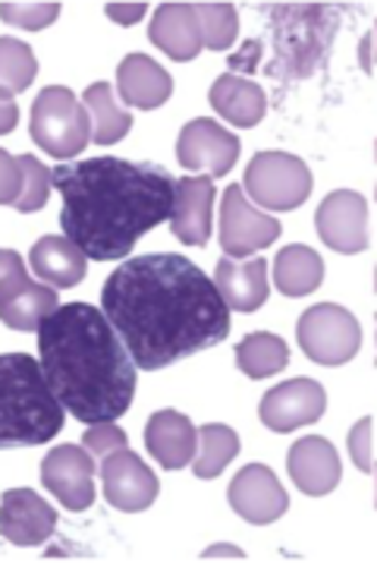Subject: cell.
<instances>
[{
  "instance_id": "1",
  "label": "cell",
  "mask_w": 377,
  "mask_h": 567,
  "mask_svg": "<svg viewBox=\"0 0 377 567\" xmlns=\"http://www.w3.org/2000/svg\"><path fill=\"white\" fill-rule=\"evenodd\" d=\"M101 312L145 372L189 360L230 334V309L214 281L177 252L123 259L104 281Z\"/></svg>"
},
{
  "instance_id": "2",
  "label": "cell",
  "mask_w": 377,
  "mask_h": 567,
  "mask_svg": "<svg viewBox=\"0 0 377 567\" xmlns=\"http://www.w3.org/2000/svg\"><path fill=\"white\" fill-rule=\"evenodd\" d=\"M51 186L63 196V237L80 246L85 259H129L142 237L174 215L177 177L155 162L82 158L60 162Z\"/></svg>"
},
{
  "instance_id": "3",
  "label": "cell",
  "mask_w": 377,
  "mask_h": 567,
  "mask_svg": "<svg viewBox=\"0 0 377 567\" xmlns=\"http://www.w3.org/2000/svg\"><path fill=\"white\" fill-rule=\"evenodd\" d=\"M39 363L80 423H114L133 406L139 369L98 306H57L39 328Z\"/></svg>"
},
{
  "instance_id": "4",
  "label": "cell",
  "mask_w": 377,
  "mask_h": 567,
  "mask_svg": "<svg viewBox=\"0 0 377 567\" xmlns=\"http://www.w3.org/2000/svg\"><path fill=\"white\" fill-rule=\"evenodd\" d=\"M63 413L66 410L54 398L35 357H0V451L51 442L63 429Z\"/></svg>"
},
{
  "instance_id": "5",
  "label": "cell",
  "mask_w": 377,
  "mask_h": 567,
  "mask_svg": "<svg viewBox=\"0 0 377 567\" xmlns=\"http://www.w3.org/2000/svg\"><path fill=\"white\" fill-rule=\"evenodd\" d=\"M32 140L51 158L70 162L92 142L88 111L66 85H48L32 104Z\"/></svg>"
},
{
  "instance_id": "6",
  "label": "cell",
  "mask_w": 377,
  "mask_h": 567,
  "mask_svg": "<svg viewBox=\"0 0 377 567\" xmlns=\"http://www.w3.org/2000/svg\"><path fill=\"white\" fill-rule=\"evenodd\" d=\"M239 186L268 212H293L312 196V171L296 155L259 152Z\"/></svg>"
},
{
  "instance_id": "7",
  "label": "cell",
  "mask_w": 377,
  "mask_h": 567,
  "mask_svg": "<svg viewBox=\"0 0 377 567\" xmlns=\"http://www.w3.org/2000/svg\"><path fill=\"white\" fill-rule=\"evenodd\" d=\"M302 353L318 365L349 363L362 347V328L349 309L337 303H318L302 312L296 324Z\"/></svg>"
},
{
  "instance_id": "8",
  "label": "cell",
  "mask_w": 377,
  "mask_h": 567,
  "mask_svg": "<svg viewBox=\"0 0 377 567\" xmlns=\"http://www.w3.org/2000/svg\"><path fill=\"white\" fill-rule=\"evenodd\" d=\"M280 234H283V227L277 218L264 215L249 203L239 183L227 186L223 205H220V246L230 259H242L259 249H268Z\"/></svg>"
},
{
  "instance_id": "9",
  "label": "cell",
  "mask_w": 377,
  "mask_h": 567,
  "mask_svg": "<svg viewBox=\"0 0 377 567\" xmlns=\"http://www.w3.org/2000/svg\"><path fill=\"white\" fill-rule=\"evenodd\" d=\"M95 457L80 445H57L41 461V483L66 511L95 505Z\"/></svg>"
},
{
  "instance_id": "10",
  "label": "cell",
  "mask_w": 377,
  "mask_h": 567,
  "mask_svg": "<svg viewBox=\"0 0 377 567\" xmlns=\"http://www.w3.org/2000/svg\"><path fill=\"white\" fill-rule=\"evenodd\" d=\"M101 486H104L107 505L126 514H139L145 507H151L160 492L151 466L129 447H117L101 461Z\"/></svg>"
},
{
  "instance_id": "11",
  "label": "cell",
  "mask_w": 377,
  "mask_h": 567,
  "mask_svg": "<svg viewBox=\"0 0 377 567\" xmlns=\"http://www.w3.org/2000/svg\"><path fill=\"white\" fill-rule=\"evenodd\" d=\"M239 158V140L218 121H189L179 130L177 162L186 171H205L208 177H227Z\"/></svg>"
},
{
  "instance_id": "12",
  "label": "cell",
  "mask_w": 377,
  "mask_h": 567,
  "mask_svg": "<svg viewBox=\"0 0 377 567\" xmlns=\"http://www.w3.org/2000/svg\"><path fill=\"white\" fill-rule=\"evenodd\" d=\"M327 410V391L315 379H290L261 398L259 416L271 432H293L318 423Z\"/></svg>"
},
{
  "instance_id": "13",
  "label": "cell",
  "mask_w": 377,
  "mask_h": 567,
  "mask_svg": "<svg viewBox=\"0 0 377 567\" xmlns=\"http://www.w3.org/2000/svg\"><path fill=\"white\" fill-rule=\"evenodd\" d=\"M230 507L237 511L242 520L255 524V527H268L280 520L290 507V495L280 486L277 473L264 464H249L237 473V480L230 483Z\"/></svg>"
},
{
  "instance_id": "14",
  "label": "cell",
  "mask_w": 377,
  "mask_h": 567,
  "mask_svg": "<svg viewBox=\"0 0 377 567\" xmlns=\"http://www.w3.org/2000/svg\"><path fill=\"white\" fill-rule=\"evenodd\" d=\"M318 237L327 249L353 256L368 249V203L353 189H337L318 205L315 215Z\"/></svg>"
},
{
  "instance_id": "15",
  "label": "cell",
  "mask_w": 377,
  "mask_h": 567,
  "mask_svg": "<svg viewBox=\"0 0 377 567\" xmlns=\"http://www.w3.org/2000/svg\"><path fill=\"white\" fill-rule=\"evenodd\" d=\"M57 527V511L32 488H7L0 498V536L22 548L44 546Z\"/></svg>"
},
{
  "instance_id": "16",
  "label": "cell",
  "mask_w": 377,
  "mask_h": 567,
  "mask_svg": "<svg viewBox=\"0 0 377 567\" xmlns=\"http://www.w3.org/2000/svg\"><path fill=\"white\" fill-rule=\"evenodd\" d=\"M290 476L299 486V492L305 495H331L339 486V476H343V466H339L337 447L331 445L327 439L321 435H305L299 439L296 445L290 447Z\"/></svg>"
},
{
  "instance_id": "17",
  "label": "cell",
  "mask_w": 377,
  "mask_h": 567,
  "mask_svg": "<svg viewBox=\"0 0 377 567\" xmlns=\"http://www.w3.org/2000/svg\"><path fill=\"white\" fill-rule=\"evenodd\" d=\"M211 205H214V183L211 177H179L174 193V215L170 230L179 244L205 246L211 237Z\"/></svg>"
},
{
  "instance_id": "18",
  "label": "cell",
  "mask_w": 377,
  "mask_h": 567,
  "mask_svg": "<svg viewBox=\"0 0 377 567\" xmlns=\"http://www.w3.org/2000/svg\"><path fill=\"white\" fill-rule=\"evenodd\" d=\"M145 445L164 470H182L192 464L199 447V429L186 413L158 410L145 425Z\"/></svg>"
},
{
  "instance_id": "19",
  "label": "cell",
  "mask_w": 377,
  "mask_h": 567,
  "mask_svg": "<svg viewBox=\"0 0 377 567\" xmlns=\"http://www.w3.org/2000/svg\"><path fill=\"white\" fill-rule=\"evenodd\" d=\"M148 39H151V44H158L167 58L179 63L199 58L201 29L199 17H196V3H160L151 17Z\"/></svg>"
},
{
  "instance_id": "20",
  "label": "cell",
  "mask_w": 377,
  "mask_h": 567,
  "mask_svg": "<svg viewBox=\"0 0 377 567\" xmlns=\"http://www.w3.org/2000/svg\"><path fill=\"white\" fill-rule=\"evenodd\" d=\"M214 287L227 309L239 312H255L268 303L271 284H268V259H252V262H233L223 256L214 268Z\"/></svg>"
},
{
  "instance_id": "21",
  "label": "cell",
  "mask_w": 377,
  "mask_h": 567,
  "mask_svg": "<svg viewBox=\"0 0 377 567\" xmlns=\"http://www.w3.org/2000/svg\"><path fill=\"white\" fill-rule=\"evenodd\" d=\"M117 89L126 107L155 111L174 95L170 73L145 54H129L117 66Z\"/></svg>"
},
{
  "instance_id": "22",
  "label": "cell",
  "mask_w": 377,
  "mask_h": 567,
  "mask_svg": "<svg viewBox=\"0 0 377 567\" xmlns=\"http://www.w3.org/2000/svg\"><path fill=\"white\" fill-rule=\"evenodd\" d=\"M29 265L41 284H51L54 290H70L85 278L88 259L82 249L66 237H41L29 252Z\"/></svg>"
},
{
  "instance_id": "23",
  "label": "cell",
  "mask_w": 377,
  "mask_h": 567,
  "mask_svg": "<svg viewBox=\"0 0 377 567\" xmlns=\"http://www.w3.org/2000/svg\"><path fill=\"white\" fill-rule=\"evenodd\" d=\"M211 107L218 111L227 123H233L239 130H249L264 117L268 111V99L261 92L259 82L239 80L233 73H223L214 85H211Z\"/></svg>"
},
{
  "instance_id": "24",
  "label": "cell",
  "mask_w": 377,
  "mask_h": 567,
  "mask_svg": "<svg viewBox=\"0 0 377 567\" xmlns=\"http://www.w3.org/2000/svg\"><path fill=\"white\" fill-rule=\"evenodd\" d=\"M324 281V262L308 246H286L274 262V284L283 297H308Z\"/></svg>"
},
{
  "instance_id": "25",
  "label": "cell",
  "mask_w": 377,
  "mask_h": 567,
  "mask_svg": "<svg viewBox=\"0 0 377 567\" xmlns=\"http://www.w3.org/2000/svg\"><path fill=\"white\" fill-rule=\"evenodd\" d=\"M82 107L88 111L95 145H114L133 130V114L114 102V92L107 82H92L82 95Z\"/></svg>"
},
{
  "instance_id": "26",
  "label": "cell",
  "mask_w": 377,
  "mask_h": 567,
  "mask_svg": "<svg viewBox=\"0 0 377 567\" xmlns=\"http://www.w3.org/2000/svg\"><path fill=\"white\" fill-rule=\"evenodd\" d=\"M290 363V347L277 334H249L237 344V365L252 379V382H264L271 375L283 372Z\"/></svg>"
},
{
  "instance_id": "27",
  "label": "cell",
  "mask_w": 377,
  "mask_h": 567,
  "mask_svg": "<svg viewBox=\"0 0 377 567\" xmlns=\"http://www.w3.org/2000/svg\"><path fill=\"white\" fill-rule=\"evenodd\" d=\"M239 454V435L223 423H208L199 429V447L192 457V473L199 480H218Z\"/></svg>"
},
{
  "instance_id": "28",
  "label": "cell",
  "mask_w": 377,
  "mask_h": 567,
  "mask_svg": "<svg viewBox=\"0 0 377 567\" xmlns=\"http://www.w3.org/2000/svg\"><path fill=\"white\" fill-rule=\"evenodd\" d=\"M57 290L48 284H29L17 300L0 306V322L13 331H39L41 322L57 309Z\"/></svg>"
},
{
  "instance_id": "29",
  "label": "cell",
  "mask_w": 377,
  "mask_h": 567,
  "mask_svg": "<svg viewBox=\"0 0 377 567\" xmlns=\"http://www.w3.org/2000/svg\"><path fill=\"white\" fill-rule=\"evenodd\" d=\"M39 76L35 51L25 41L3 35L0 39V99L13 102Z\"/></svg>"
},
{
  "instance_id": "30",
  "label": "cell",
  "mask_w": 377,
  "mask_h": 567,
  "mask_svg": "<svg viewBox=\"0 0 377 567\" xmlns=\"http://www.w3.org/2000/svg\"><path fill=\"white\" fill-rule=\"evenodd\" d=\"M196 17L201 29V48L227 51L239 32V13L233 3H196Z\"/></svg>"
},
{
  "instance_id": "31",
  "label": "cell",
  "mask_w": 377,
  "mask_h": 567,
  "mask_svg": "<svg viewBox=\"0 0 377 567\" xmlns=\"http://www.w3.org/2000/svg\"><path fill=\"white\" fill-rule=\"evenodd\" d=\"M22 167V189L20 199H17V212L29 215V212H39L48 203V193H51V167H44L39 158L32 155H20Z\"/></svg>"
},
{
  "instance_id": "32",
  "label": "cell",
  "mask_w": 377,
  "mask_h": 567,
  "mask_svg": "<svg viewBox=\"0 0 377 567\" xmlns=\"http://www.w3.org/2000/svg\"><path fill=\"white\" fill-rule=\"evenodd\" d=\"M60 17V3H0V20L13 29L39 32Z\"/></svg>"
},
{
  "instance_id": "33",
  "label": "cell",
  "mask_w": 377,
  "mask_h": 567,
  "mask_svg": "<svg viewBox=\"0 0 377 567\" xmlns=\"http://www.w3.org/2000/svg\"><path fill=\"white\" fill-rule=\"evenodd\" d=\"M29 284H32V278L25 271V262H22L20 252L0 249V306L17 300Z\"/></svg>"
},
{
  "instance_id": "34",
  "label": "cell",
  "mask_w": 377,
  "mask_h": 567,
  "mask_svg": "<svg viewBox=\"0 0 377 567\" xmlns=\"http://www.w3.org/2000/svg\"><path fill=\"white\" fill-rule=\"evenodd\" d=\"M82 447L95 457V461H104L111 451H117V447H129V439H126V432L114 423H95L88 425V432L82 435Z\"/></svg>"
},
{
  "instance_id": "35",
  "label": "cell",
  "mask_w": 377,
  "mask_h": 567,
  "mask_svg": "<svg viewBox=\"0 0 377 567\" xmlns=\"http://www.w3.org/2000/svg\"><path fill=\"white\" fill-rule=\"evenodd\" d=\"M22 189V167L17 155L0 148V205H17Z\"/></svg>"
},
{
  "instance_id": "36",
  "label": "cell",
  "mask_w": 377,
  "mask_h": 567,
  "mask_svg": "<svg viewBox=\"0 0 377 567\" xmlns=\"http://www.w3.org/2000/svg\"><path fill=\"white\" fill-rule=\"evenodd\" d=\"M371 416H365V420H358L356 429L349 432V454H353V461L362 473H371L375 470V457H371Z\"/></svg>"
},
{
  "instance_id": "37",
  "label": "cell",
  "mask_w": 377,
  "mask_h": 567,
  "mask_svg": "<svg viewBox=\"0 0 377 567\" xmlns=\"http://www.w3.org/2000/svg\"><path fill=\"white\" fill-rule=\"evenodd\" d=\"M107 17L119 25H133L145 17V3H107Z\"/></svg>"
},
{
  "instance_id": "38",
  "label": "cell",
  "mask_w": 377,
  "mask_h": 567,
  "mask_svg": "<svg viewBox=\"0 0 377 567\" xmlns=\"http://www.w3.org/2000/svg\"><path fill=\"white\" fill-rule=\"evenodd\" d=\"M17 123H20V107L13 102H7V99H0V136L13 133Z\"/></svg>"
},
{
  "instance_id": "39",
  "label": "cell",
  "mask_w": 377,
  "mask_h": 567,
  "mask_svg": "<svg viewBox=\"0 0 377 567\" xmlns=\"http://www.w3.org/2000/svg\"><path fill=\"white\" fill-rule=\"evenodd\" d=\"M211 555H237V558H239L242 551H239V548H230V546H227V548L218 546V548H211V551H208V558H211Z\"/></svg>"
}]
</instances>
